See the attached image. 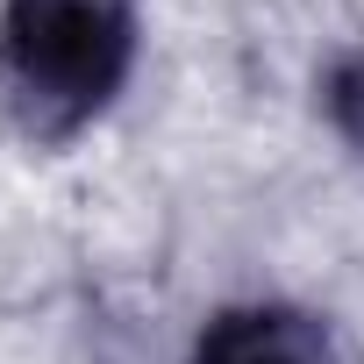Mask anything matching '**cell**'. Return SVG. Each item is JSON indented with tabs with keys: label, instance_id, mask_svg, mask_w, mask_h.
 <instances>
[{
	"label": "cell",
	"instance_id": "obj_1",
	"mask_svg": "<svg viewBox=\"0 0 364 364\" xmlns=\"http://www.w3.org/2000/svg\"><path fill=\"white\" fill-rule=\"evenodd\" d=\"M136 65L129 0H8L0 15V122L22 143L79 136Z\"/></svg>",
	"mask_w": 364,
	"mask_h": 364
},
{
	"label": "cell",
	"instance_id": "obj_3",
	"mask_svg": "<svg viewBox=\"0 0 364 364\" xmlns=\"http://www.w3.org/2000/svg\"><path fill=\"white\" fill-rule=\"evenodd\" d=\"M328 122H336V136L364 157V58H350V65L328 72Z\"/></svg>",
	"mask_w": 364,
	"mask_h": 364
},
{
	"label": "cell",
	"instance_id": "obj_2",
	"mask_svg": "<svg viewBox=\"0 0 364 364\" xmlns=\"http://www.w3.org/2000/svg\"><path fill=\"white\" fill-rule=\"evenodd\" d=\"M186 364H328V336L300 307L250 300V307H222Z\"/></svg>",
	"mask_w": 364,
	"mask_h": 364
}]
</instances>
